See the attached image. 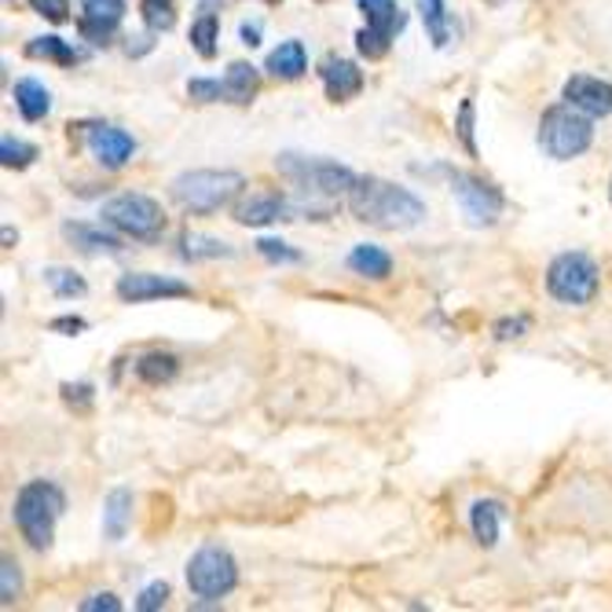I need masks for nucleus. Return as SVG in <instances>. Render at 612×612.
I'll return each instance as SVG.
<instances>
[{
	"mask_svg": "<svg viewBox=\"0 0 612 612\" xmlns=\"http://www.w3.org/2000/svg\"><path fill=\"white\" fill-rule=\"evenodd\" d=\"M348 210L356 221L381 232H408L425 221V202L419 194L381 177H359L348 191Z\"/></svg>",
	"mask_w": 612,
	"mask_h": 612,
	"instance_id": "nucleus-1",
	"label": "nucleus"
},
{
	"mask_svg": "<svg viewBox=\"0 0 612 612\" xmlns=\"http://www.w3.org/2000/svg\"><path fill=\"white\" fill-rule=\"evenodd\" d=\"M67 510V496H63L59 485L52 480H26L23 488L15 491L12 502V518L19 535L34 546V550H48L52 539H56V521Z\"/></svg>",
	"mask_w": 612,
	"mask_h": 612,
	"instance_id": "nucleus-2",
	"label": "nucleus"
},
{
	"mask_svg": "<svg viewBox=\"0 0 612 612\" xmlns=\"http://www.w3.org/2000/svg\"><path fill=\"white\" fill-rule=\"evenodd\" d=\"M243 188H246V177L235 169H191V173H180L169 183V194L180 210H188L194 216H210L216 210H224Z\"/></svg>",
	"mask_w": 612,
	"mask_h": 612,
	"instance_id": "nucleus-3",
	"label": "nucleus"
},
{
	"mask_svg": "<svg viewBox=\"0 0 612 612\" xmlns=\"http://www.w3.org/2000/svg\"><path fill=\"white\" fill-rule=\"evenodd\" d=\"M276 169L282 180H290L293 188H298L301 194H309V199H337V194L353 191V183L359 180L353 169L342 166V162L293 155V151L276 155Z\"/></svg>",
	"mask_w": 612,
	"mask_h": 612,
	"instance_id": "nucleus-4",
	"label": "nucleus"
},
{
	"mask_svg": "<svg viewBox=\"0 0 612 612\" xmlns=\"http://www.w3.org/2000/svg\"><path fill=\"white\" fill-rule=\"evenodd\" d=\"M590 122H594V118L576 111L572 103L546 107L539 118V147L554 162H572L579 155H587L590 144H594V125Z\"/></svg>",
	"mask_w": 612,
	"mask_h": 612,
	"instance_id": "nucleus-5",
	"label": "nucleus"
},
{
	"mask_svg": "<svg viewBox=\"0 0 612 612\" xmlns=\"http://www.w3.org/2000/svg\"><path fill=\"white\" fill-rule=\"evenodd\" d=\"M103 224L114 227L118 235L136 238V243H158L162 232H166V213L162 205L151 199V194L125 191L114 194L111 202H103Z\"/></svg>",
	"mask_w": 612,
	"mask_h": 612,
	"instance_id": "nucleus-6",
	"label": "nucleus"
},
{
	"mask_svg": "<svg viewBox=\"0 0 612 612\" xmlns=\"http://www.w3.org/2000/svg\"><path fill=\"white\" fill-rule=\"evenodd\" d=\"M436 173L452 183V194L458 199V210H463L469 227H491L502 216V210H507L502 191L496 183H488L485 177H477V173H466L455 166H436Z\"/></svg>",
	"mask_w": 612,
	"mask_h": 612,
	"instance_id": "nucleus-7",
	"label": "nucleus"
},
{
	"mask_svg": "<svg viewBox=\"0 0 612 612\" xmlns=\"http://www.w3.org/2000/svg\"><path fill=\"white\" fill-rule=\"evenodd\" d=\"M546 293L561 304H590L598 293V265L594 257L579 254H557L546 268Z\"/></svg>",
	"mask_w": 612,
	"mask_h": 612,
	"instance_id": "nucleus-8",
	"label": "nucleus"
},
{
	"mask_svg": "<svg viewBox=\"0 0 612 612\" xmlns=\"http://www.w3.org/2000/svg\"><path fill=\"white\" fill-rule=\"evenodd\" d=\"M188 587L194 598L202 601H221L238 587V565L235 557L216 543H205L191 554L188 561Z\"/></svg>",
	"mask_w": 612,
	"mask_h": 612,
	"instance_id": "nucleus-9",
	"label": "nucleus"
},
{
	"mask_svg": "<svg viewBox=\"0 0 612 612\" xmlns=\"http://www.w3.org/2000/svg\"><path fill=\"white\" fill-rule=\"evenodd\" d=\"M359 15H364V30L356 34V48L364 59H386L392 41L403 26H408V15L400 12L397 0H356Z\"/></svg>",
	"mask_w": 612,
	"mask_h": 612,
	"instance_id": "nucleus-10",
	"label": "nucleus"
},
{
	"mask_svg": "<svg viewBox=\"0 0 612 612\" xmlns=\"http://www.w3.org/2000/svg\"><path fill=\"white\" fill-rule=\"evenodd\" d=\"M129 12V0H81V19H78V34L81 41H89L92 48H107L122 26V19Z\"/></svg>",
	"mask_w": 612,
	"mask_h": 612,
	"instance_id": "nucleus-11",
	"label": "nucleus"
},
{
	"mask_svg": "<svg viewBox=\"0 0 612 612\" xmlns=\"http://www.w3.org/2000/svg\"><path fill=\"white\" fill-rule=\"evenodd\" d=\"M114 293L125 304H144V301H162V298H194V290L188 282H180L173 276H155V271H129V276L118 279Z\"/></svg>",
	"mask_w": 612,
	"mask_h": 612,
	"instance_id": "nucleus-12",
	"label": "nucleus"
},
{
	"mask_svg": "<svg viewBox=\"0 0 612 612\" xmlns=\"http://www.w3.org/2000/svg\"><path fill=\"white\" fill-rule=\"evenodd\" d=\"M85 147H89V155L100 162L103 169H122L125 162L136 155V140L129 136L125 129L107 125V122L85 125Z\"/></svg>",
	"mask_w": 612,
	"mask_h": 612,
	"instance_id": "nucleus-13",
	"label": "nucleus"
},
{
	"mask_svg": "<svg viewBox=\"0 0 612 612\" xmlns=\"http://www.w3.org/2000/svg\"><path fill=\"white\" fill-rule=\"evenodd\" d=\"M561 100L572 103L587 118H609L612 114V81L590 78V74H572L561 89Z\"/></svg>",
	"mask_w": 612,
	"mask_h": 612,
	"instance_id": "nucleus-14",
	"label": "nucleus"
},
{
	"mask_svg": "<svg viewBox=\"0 0 612 612\" xmlns=\"http://www.w3.org/2000/svg\"><path fill=\"white\" fill-rule=\"evenodd\" d=\"M235 224L243 227H265V224H276V221H293L290 216V202L282 199L279 191H249L243 199L235 202Z\"/></svg>",
	"mask_w": 612,
	"mask_h": 612,
	"instance_id": "nucleus-15",
	"label": "nucleus"
},
{
	"mask_svg": "<svg viewBox=\"0 0 612 612\" xmlns=\"http://www.w3.org/2000/svg\"><path fill=\"white\" fill-rule=\"evenodd\" d=\"M320 81L331 103H348L353 96L364 92V70L353 59H342V56H326L320 63Z\"/></svg>",
	"mask_w": 612,
	"mask_h": 612,
	"instance_id": "nucleus-16",
	"label": "nucleus"
},
{
	"mask_svg": "<svg viewBox=\"0 0 612 612\" xmlns=\"http://www.w3.org/2000/svg\"><path fill=\"white\" fill-rule=\"evenodd\" d=\"M63 238H67L74 249L89 254V257H118L125 249L122 238L111 235V232H103V224L96 227V224H85V221H67V224H63Z\"/></svg>",
	"mask_w": 612,
	"mask_h": 612,
	"instance_id": "nucleus-17",
	"label": "nucleus"
},
{
	"mask_svg": "<svg viewBox=\"0 0 612 612\" xmlns=\"http://www.w3.org/2000/svg\"><path fill=\"white\" fill-rule=\"evenodd\" d=\"M12 100H15V111L23 114V122H30V125L45 122L52 111V92L37 78H19L12 85Z\"/></svg>",
	"mask_w": 612,
	"mask_h": 612,
	"instance_id": "nucleus-18",
	"label": "nucleus"
},
{
	"mask_svg": "<svg viewBox=\"0 0 612 612\" xmlns=\"http://www.w3.org/2000/svg\"><path fill=\"white\" fill-rule=\"evenodd\" d=\"M345 265H348V271H353V276L370 279V282H386L392 276V257L381 246H375V243L353 246V254L345 257Z\"/></svg>",
	"mask_w": 612,
	"mask_h": 612,
	"instance_id": "nucleus-19",
	"label": "nucleus"
},
{
	"mask_svg": "<svg viewBox=\"0 0 612 612\" xmlns=\"http://www.w3.org/2000/svg\"><path fill=\"white\" fill-rule=\"evenodd\" d=\"M265 70L279 81H298L304 78V70H309V52H304L301 41H282L279 48L268 52Z\"/></svg>",
	"mask_w": 612,
	"mask_h": 612,
	"instance_id": "nucleus-20",
	"label": "nucleus"
},
{
	"mask_svg": "<svg viewBox=\"0 0 612 612\" xmlns=\"http://www.w3.org/2000/svg\"><path fill=\"white\" fill-rule=\"evenodd\" d=\"M502 502L499 499H477L474 507H469V532H474V539L480 546H496L499 543V532H502Z\"/></svg>",
	"mask_w": 612,
	"mask_h": 612,
	"instance_id": "nucleus-21",
	"label": "nucleus"
},
{
	"mask_svg": "<svg viewBox=\"0 0 612 612\" xmlns=\"http://www.w3.org/2000/svg\"><path fill=\"white\" fill-rule=\"evenodd\" d=\"M129 521H133V491L114 488L103 502V539L122 543L129 532Z\"/></svg>",
	"mask_w": 612,
	"mask_h": 612,
	"instance_id": "nucleus-22",
	"label": "nucleus"
},
{
	"mask_svg": "<svg viewBox=\"0 0 612 612\" xmlns=\"http://www.w3.org/2000/svg\"><path fill=\"white\" fill-rule=\"evenodd\" d=\"M257 89H260L257 67H249V63H232V67H227V74H224V96H227V103L249 107V103H254Z\"/></svg>",
	"mask_w": 612,
	"mask_h": 612,
	"instance_id": "nucleus-23",
	"label": "nucleus"
},
{
	"mask_svg": "<svg viewBox=\"0 0 612 612\" xmlns=\"http://www.w3.org/2000/svg\"><path fill=\"white\" fill-rule=\"evenodd\" d=\"M26 56H30V59L56 63V67H78V63L85 59V52L74 48L70 41L48 34V37H34V41H30V45H26Z\"/></svg>",
	"mask_w": 612,
	"mask_h": 612,
	"instance_id": "nucleus-24",
	"label": "nucleus"
},
{
	"mask_svg": "<svg viewBox=\"0 0 612 612\" xmlns=\"http://www.w3.org/2000/svg\"><path fill=\"white\" fill-rule=\"evenodd\" d=\"M180 370V359L173 353H144L136 359V378L144 381V386H169L173 378H177Z\"/></svg>",
	"mask_w": 612,
	"mask_h": 612,
	"instance_id": "nucleus-25",
	"label": "nucleus"
},
{
	"mask_svg": "<svg viewBox=\"0 0 612 612\" xmlns=\"http://www.w3.org/2000/svg\"><path fill=\"white\" fill-rule=\"evenodd\" d=\"M419 12H422L425 37L433 41V48L452 45V15H447L444 0H419Z\"/></svg>",
	"mask_w": 612,
	"mask_h": 612,
	"instance_id": "nucleus-26",
	"label": "nucleus"
},
{
	"mask_svg": "<svg viewBox=\"0 0 612 612\" xmlns=\"http://www.w3.org/2000/svg\"><path fill=\"white\" fill-rule=\"evenodd\" d=\"M188 41H191V48L199 52L202 59H213L216 48H221V19H216L213 12H202V15L191 23Z\"/></svg>",
	"mask_w": 612,
	"mask_h": 612,
	"instance_id": "nucleus-27",
	"label": "nucleus"
},
{
	"mask_svg": "<svg viewBox=\"0 0 612 612\" xmlns=\"http://www.w3.org/2000/svg\"><path fill=\"white\" fill-rule=\"evenodd\" d=\"M180 257L183 260H216V257H232V246L221 243V238H210V235H191L183 232L180 235Z\"/></svg>",
	"mask_w": 612,
	"mask_h": 612,
	"instance_id": "nucleus-28",
	"label": "nucleus"
},
{
	"mask_svg": "<svg viewBox=\"0 0 612 612\" xmlns=\"http://www.w3.org/2000/svg\"><path fill=\"white\" fill-rule=\"evenodd\" d=\"M45 282L59 301H74V298H85V293H89V282L70 268H45Z\"/></svg>",
	"mask_w": 612,
	"mask_h": 612,
	"instance_id": "nucleus-29",
	"label": "nucleus"
},
{
	"mask_svg": "<svg viewBox=\"0 0 612 612\" xmlns=\"http://www.w3.org/2000/svg\"><path fill=\"white\" fill-rule=\"evenodd\" d=\"M455 136L458 144L469 158H477V103L474 96H466L463 103H458V114H455Z\"/></svg>",
	"mask_w": 612,
	"mask_h": 612,
	"instance_id": "nucleus-30",
	"label": "nucleus"
},
{
	"mask_svg": "<svg viewBox=\"0 0 612 612\" xmlns=\"http://www.w3.org/2000/svg\"><path fill=\"white\" fill-rule=\"evenodd\" d=\"M140 15H144V26L155 30V34H166L177 23V0H140Z\"/></svg>",
	"mask_w": 612,
	"mask_h": 612,
	"instance_id": "nucleus-31",
	"label": "nucleus"
},
{
	"mask_svg": "<svg viewBox=\"0 0 612 612\" xmlns=\"http://www.w3.org/2000/svg\"><path fill=\"white\" fill-rule=\"evenodd\" d=\"M34 158H37V147L26 144V140H19V136L0 140V166L4 169H30Z\"/></svg>",
	"mask_w": 612,
	"mask_h": 612,
	"instance_id": "nucleus-32",
	"label": "nucleus"
},
{
	"mask_svg": "<svg viewBox=\"0 0 612 612\" xmlns=\"http://www.w3.org/2000/svg\"><path fill=\"white\" fill-rule=\"evenodd\" d=\"M257 254L271 260V265H301V249H293L290 243H282V238H257Z\"/></svg>",
	"mask_w": 612,
	"mask_h": 612,
	"instance_id": "nucleus-33",
	"label": "nucleus"
},
{
	"mask_svg": "<svg viewBox=\"0 0 612 612\" xmlns=\"http://www.w3.org/2000/svg\"><path fill=\"white\" fill-rule=\"evenodd\" d=\"M19 590H23V579H19V565L12 557L4 554V561H0V605H15Z\"/></svg>",
	"mask_w": 612,
	"mask_h": 612,
	"instance_id": "nucleus-34",
	"label": "nucleus"
},
{
	"mask_svg": "<svg viewBox=\"0 0 612 612\" xmlns=\"http://www.w3.org/2000/svg\"><path fill=\"white\" fill-rule=\"evenodd\" d=\"M59 392H63V403L74 411H89L96 400V389L89 386V381H63Z\"/></svg>",
	"mask_w": 612,
	"mask_h": 612,
	"instance_id": "nucleus-35",
	"label": "nucleus"
},
{
	"mask_svg": "<svg viewBox=\"0 0 612 612\" xmlns=\"http://www.w3.org/2000/svg\"><path fill=\"white\" fill-rule=\"evenodd\" d=\"M188 96L194 103H221V100H227L224 81H216V78H191L188 81Z\"/></svg>",
	"mask_w": 612,
	"mask_h": 612,
	"instance_id": "nucleus-36",
	"label": "nucleus"
},
{
	"mask_svg": "<svg viewBox=\"0 0 612 612\" xmlns=\"http://www.w3.org/2000/svg\"><path fill=\"white\" fill-rule=\"evenodd\" d=\"M166 601H169V583H166V579H155V583H147L144 590H140L136 609L140 612H158Z\"/></svg>",
	"mask_w": 612,
	"mask_h": 612,
	"instance_id": "nucleus-37",
	"label": "nucleus"
},
{
	"mask_svg": "<svg viewBox=\"0 0 612 612\" xmlns=\"http://www.w3.org/2000/svg\"><path fill=\"white\" fill-rule=\"evenodd\" d=\"M37 15H45L48 23H67L70 19V0H30Z\"/></svg>",
	"mask_w": 612,
	"mask_h": 612,
	"instance_id": "nucleus-38",
	"label": "nucleus"
},
{
	"mask_svg": "<svg viewBox=\"0 0 612 612\" xmlns=\"http://www.w3.org/2000/svg\"><path fill=\"white\" fill-rule=\"evenodd\" d=\"M496 342H513V337H524L528 334V315H513V320H499L496 323Z\"/></svg>",
	"mask_w": 612,
	"mask_h": 612,
	"instance_id": "nucleus-39",
	"label": "nucleus"
},
{
	"mask_svg": "<svg viewBox=\"0 0 612 612\" xmlns=\"http://www.w3.org/2000/svg\"><path fill=\"white\" fill-rule=\"evenodd\" d=\"M78 609H81V612H122V601H118V598L111 594V590H103V594L85 598Z\"/></svg>",
	"mask_w": 612,
	"mask_h": 612,
	"instance_id": "nucleus-40",
	"label": "nucleus"
},
{
	"mask_svg": "<svg viewBox=\"0 0 612 612\" xmlns=\"http://www.w3.org/2000/svg\"><path fill=\"white\" fill-rule=\"evenodd\" d=\"M48 331L67 334V337H78L81 331H89V320H81V315H59V320L48 323Z\"/></svg>",
	"mask_w": 612,
	"mask_h": 612,
	"instance_id": "nucleus-41",
	"label": "nucleus"
},
{
	"mask_svg": "<svg viewBox=\"0 0 612 612\" xmlns=\"http://www.w3.org/2000/svg\"><path fill=\"white\" fill-rule=\"evenodd\" d=\"M238 37H243L246 48H257L260 45V23H243L238 26Z\"/></svg>",
	"mask_w": 612,
	"mask_h": 612,
	"instance_id": "nucleus-42",
	"label": "nucleus"
},
{
	"mask_svg": "<svg viewBox=\"0 0 612 612\" xmlns=\"http://www.w3.org/2000/svg\"><path fill=\"white\" fill-rule=\"evenodd\" d=\"M216 4H224V0H202V4H199V12H213Z\"/></svg>",
	"mask_w": 612,
	"mask_h": 612,
	"instance_id": "nucleus-43",
	"label": "nucleus"
},
{
	"mask_svg": "<svg viewBox=\"0 0 612 612\" xmlns=\"http://www.w3.org/2000/svg\"><path fill=\"white\" fill-rule=\"evenodd\" d=\"M488 4H502V0H488Z\"/></svg>",
	"mask_w": 612,
	"mask_h": 612,
	"instance_id": "nucleus-44",
	"label": "nucleus"
},
{
	"mask_svg": "<svg viewBox=\"0 0 612 612\" xmlns=\"http://www.w3.org/2000/svg\"><path fill=\"white\" fill-rule=\"evenodd\" d=\"M265 4H279V0H265Z\"/></svg>",
	"mask_w": 612,
	"mask_h": 612,
	"instance_id": "nucleus-45",
	"label": "nucleus"
},
{
	"mask_svg": "<svg viewBox=\"0 0 612 612\" xmlns=\"http://www.w3.org/2000/svg\"><path fill=\"white\" fill-rule=\"evenodd\" d=\"M609 202H612V188H609Z\"/></svg>",
	"mask_w": 612,
	"mask_h": 612,
	"instance_id": "nucleus-46",
	"label": "nucleus"
}]
</instances>
